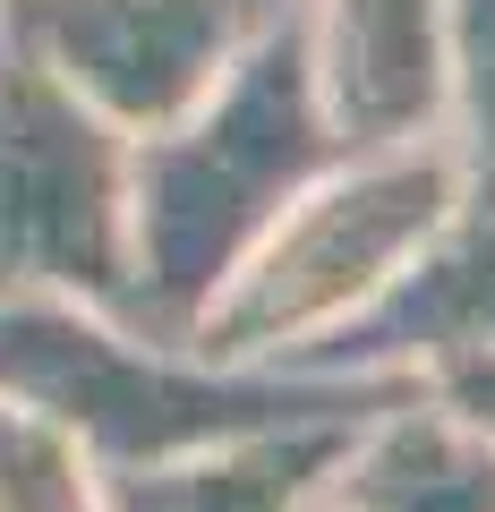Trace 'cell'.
<instances>
[{"instance_id":"obj_1","label":"cell","mask_w":495,"mask_h":512,"mask_svg":"<svg viewBox=\"0 0 495 512\" xmlns=\"http://www.w3.org/2000/svg\"><path fill=\"white\" fill-rule=\"evenodd\" d=\"M333 163H350V146L308 77V9L274 0L188 120L129 137V333L180 350L231 265Z\"/></svg>"},{"instance_id":"obj_2","label":"cell","mask_w":495,"mask_h":512,"mask_svg":"<svg viewBox=\"0 0 495 512\" xmlns=\"http://www.w3.org/2000/svg\"><path fill=\"white\" fill-rule=\"evenodd\" d=\"M419 384V367H214L120 333L86 299L0 291V393L60 419L94 470H146L274 427H359Z\"/></svg>"},{"instance_id":"obj_3","label":"cell","mask_w":495,"mask_h":512,"mask_svg":"<svg viewBox=\"0 0 495 512\" xmlns=\"http://www.w3.org/2000/svg\"><path fill=\"white\" fill-rule=\"evenodd\" d=\"M453 214H461L453 137L350 154L274 214V231L197 308L180 350H197L214 367H282L316 333L359 316Z\"/></svg>"},{"instance_id":"obj_4","label":"cell","mask_w":495,"mask_h":512,"mask_svg":"<svg viewBox=\"0 0 495 512\" xmlns=\"http://www.w3.org/2000/svg\"><path fill=\"white\" fill-rule=\"evenodd\" d=\"M0 291L86 299L129 333V137L0 35Z\"/></svg>"},{"instance_id":"obj_5","label":"cell","mask_w":495,"mask_h":512,"mask_svg":"<svg viewBox=\"0 0 495 512\" xmlns=\"http://www.w3.org/2000/svg\"><path fill=\"white\" fill-rule=\"evenodd\" d=\"M274 9V0H265ZM257 0H0V35L26 43L120 137L188 120L265 18Z\"/></svg>"},{"instance_id":"obj_6","label":"cell","mask_w":495,"mask_h":512,"mask_svg":"<svg viewBox=\"0 0 495 512\" xmlns=\"http://www.w3.org/2000/svg\"><path fill=\"white\" fill-rule=\"evenodd\" d=\"M308 77L350 154L444 137V0H299Z\"/></svg>"},{"instance_id":"obj_7","label":"cell","mask_w":495,"mask_h":512,"mask_svg":"<svg viewBox=\"0 0 495 512\" xmlns=\"http://www.w3.org/2000/svg\"><path fill=\"white\" fill-rule=\"evenodd\" d=\"M461 350H495V214L461 205L359 316L316 333L282 367H436Z\"/></svg>"},{"instance_id":"obj_8","label":"cell","mask_w":495,"mask_h":512,"mask_svg":"<svg viewBox=\"0 0 495 512\" xmlns=\"http://www.w3.org/2000/svg\"><path fill=\"white\" fill-rule=\"evenodd\" d=\"M308 512H495V444L419 384L342 436Z\"/></svg>"},{"instance_id":"obj_9","label":"cell","mask_w":495,"mask_h":512,"mask_svg":"<svg viewBox=\"0 0 495 512\" xmlns=\"http://www.w3.org/2000/svg\"><path fill=\"white\" fill-rule=\"evenodd\" d=\"M350 427H274L146 470H103V512H308Z\"/></svg>"},{"instance_id":"obj_10","label":"cell","mask_w":495,"mask_h":512,"mask_svg":"<svg viewBox=\"0 0 495 512\" xmlns=\"http://www.w3.org/2000/svg\"><path fill=\"white\" fill-rule=\"evenodd\" d=\"M444 137L461 205L495 214V0H444Z\"/></svg>"},{"instance_id":"obj_11","label":"cell","mask_w":495,"mask_h":512,"mask_svg":"<svg viewBox=\"0 0 495 512\" xmlns=\"http://www.w3.org/2000/svg\"><path fill=\"white\" fill-rule=\"evenodd\" d=\"M0 512H103V470L60 419L0 393Z\"/></svg>"},{"instance_id":"obj_12","label":"cell","mask_w":495,"mask_h":512,"mask_svg":"<svg viewBox=\"0 0 495 512\" xmlns=\"http://www.w3.org/2000/svg\"><path fill=\"white\" fill-rule=\"evenodd\" d=\"M419 376H427L436 402H453L461 419L495 444V350H461V359H436V367H419Z\"/></svg>"},{"instance_id":"obj_13","label":"cell","mask_w":495,"mask_h":512,"mask_svg":"<svg viewBox=\"0 0 495 512\" xmlns=\"http://www.w3.org/2000/svg\"><path fill=\"white\" fill-rule=\"evenodd\" d=\"M257 9H265V0H257Z\"/></svg>"}]
</instances>
